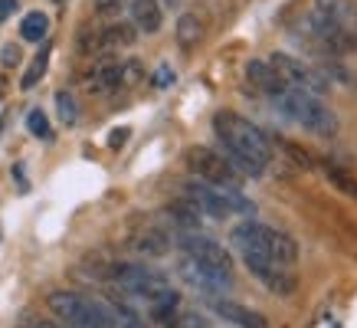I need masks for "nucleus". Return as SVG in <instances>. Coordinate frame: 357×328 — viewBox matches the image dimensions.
<instances>
[{"mask_svg": "<svg viewBox=\"0 0 357 328\" xmlns=\"http://www.w3.org/2000/svg\"><path fill=\"white\" fill-rule=\"evenodd\" d=\"M206 302H210V308H213L223 322H229V325H236V328H269V322H266L262 312H256V308H249V306H239V302L227 299V295H213V299H206Z\"/></svg>", "mask_w": 357, "mask_h": 328, "instance_id": "9b49d317", "label": "nucleus"}, {"mask_svg": "<svg viewBox=\"0 0 357 328\" xmlns=\"http://www.w3.org/2000/svg\"><path fill=\"white\" fill-rule=\"evenodd\" d=\"M135 40H138V27L135 23L115 20L102 27V50H128V46H135Z\"/></svg>", "mask_w": 357, "mask_h": 328, "instance_id": "f3484780", "label": "nucleus"}, {"mask_svg": "<svg viewBox=\"0 0 357 328\" xmlns=\"http://www.w3.org/2000/svg\"><path fill=\"white\" fill-rule=\"evenodd\" d=\"M76 50L82 56H92V53H102V27H82L76 36Z\"/></svg>", "mask_w": 357, "mask_h": 328, "instance_id": "5701e85b", "label": "nucleus"}, {"mask_svg": "<svg viewBox=\"0 0 357 328\" xmlns=\"http://www.w3.org/2000/svg\"><path fill=\"white\" fill-rule=\"evenodd\" d=\"M184 161H187V167H190V174H197L200 181H206V184H213V187H239L243 184V174L229 164L227 154L213 151V148L194 144V148H187Z\"/></svg>", "mask_w": 357, "mask_h": 328, "instance_id": "423d86ee", "label": "nucleus"}, {"mask_svg": "<svg viewBox=\"0 0 357 328\" xmlns=\"http://www.w3.org/2000/svg\"><path fill=\"white\" fill-rule=\"evenodd\" d=\"M13 177H17L20 191H26V171H23V164H17V167H13Z\"/></svg>", "mask_w": 357, "mask_h": 328, "instance_id": "473e14b6", "label": "nucleus"}, {"mask_svg": "<svg viewBox=\"0 0 357 328\" xmlns=\"http://www.w3.org/2000/svg\"><path fill=\"white\" fill-rule=\"evenodd\" d=\"M269 66L279 73L289 86H295V89H305V92H314V96H321V92H328V82L318 69H312L308 63H302V59H295V56H289V53H275V56H269Z\"/></svg>", "mask_w": 357, "mask_h": 328, "instance_id": "9d476101", "label": "nucleus"}, {"mask_svg": "<svg viewBox=\"0 0 357 328\" xmlns=\"http://www.w3.org/2000/svg\"><path fill=\"white\" fill-rule=\"evenodd\" d=\"M121 86V63H102L96 66L86 79V89L96 92V96H105V92H115Z\"/></svg>", "mask_w": 357, "mask_h": 328, "instance_id": "dca6fc26", "label": "nucleus"}, {"mask_svg": "<svg viewBox=\"0 0 357 328\" xmlns=\"http://www.w3.org/2000/svg\"><path fill=\"white\" fill-rule=\"evenodd\" d=\"M46 306L66 328H115V318L102 299L73 292V289H56L46 295Z\"/></svg>", "mask_w": 357, "mask_h": 328, "instance_id": "7ed1b4c3", "label": "nucleus"}, {"mask_svg": "<svg viewBox=\"0 0 357 328\" xmlns=\"http://www.w3.org/2000/svg\"><path fill=\"white\" fill-rule=\"evenodd\" d=\"M229 237H233V246L239 253H262V256H269L282 266H295V260H298V243L289 233H282L269 223H259V220L236 223Z\"/></svg>", "mask_w": 357, "mask_h": 328, "instance_id": "f03ea898", "label": "nucleus"}, {"mask_svg": "<svg viewBox=\"0 0 357 328\" xmlns=\"http://www.w3.org/2000/svg\"><path fill=\"white\" fill-rule=\"evenodd\" d=\"M128 138H131V128H128V125H119V128L109 135V148H121Z\"/></svg>", "mask_w": 357, "mask_h": 328, "instance_id": "7c9ffc66", "label": "nucleus"}, {"mask_svg": "<svg viewBox=\"0 0 357 328\" xmlns=\"http://www.w3.org/2000/svg\"><path fill=\"white\" fill-rule=\"evenodd\" d=\"M0 66L3 69H13V66H20V46L17 43H7L0 50Z\"/></svg>", "mask_w": 357, "mask_h": 328, "instance_id": "cd10ccee", "label": "nucleus"}, {"mask_svg": "<svg viewBox=\"0 0 357 328\" xmlns=\"http://www.w3.org/2000/svg\"><path fill=\"white\" fill-rule=\"evenodd\" d=\"M102 302H105V308H109V315L115 318V328H148L144 315H141L138 308L131 306L121 292H109Z\"/></svg>", "mask_w": 357, "mask_h": 328, "instance_id": "4468645a", "label": "nucleus"}, {"mask_svg": "<svg viewBox=\"0 0 357 328\" xmlns=\"http://www.w3.org/2000/svg\"><path fill=\"white\" fill-rule=\"evenodd\" d=\"M177 276H181L194 292L206 295V299H213V295H227L229 289H233V276L217 273V269H210V266L190 260V256H184V260L177 262Z\"/></svg>", "mask_w": 357, "mask_h": 328, "instance_id": "1a4fd4ad", "label": "nucleus"}, {"mask_svg": "<svg viewBox=\"0 0 357 328\" xmlns=\"http://www.w3.org/2000/svg\"><path fill=\"white\" fill-rule=\"evenodd\" d=\"M200 328H213V325H210V322H206V325H200Z\"/></svg>", "mask_w": 357, "mask_h": 328, "instance_id": "c9c22d12", "label": "nucleus"}, {"mask_svg": "<svg viewBox=\"0 0 357 328\" xmlns=\"http://www.w3.org/2000/svg\"><path fill=\"white\" fill-rule=\"evenodd\" d=\"M314 13H321V17L335 23H344V27H351L357 20V10L351 0H314Z\"/></svg>", "mask_w": 357, "mask_h": 328, "instance_id": "aec40b11", "label": "nucleus"}, {"mask_svg": "<svg viewBox=\"0 0 357 328\" xmlns=\"http://www.w3.org/2000/svg\"><path fill=\"white\" fill-rule=\"evenodd\" d=\"M131 23L138 33H158L164 23V7L158 0H131Z\"/></svg>", "mask_w": 357, "mask_h": 328, "instance_id": "2eb2a0df", "label": "nucleus"}, {"mask_svg": "<svg viewBox=\"0 0 357 328\" xmlns=\"http://www.w3.org/2000/svg\"><path fill=\"white\" fill-rule=\"evenodd\" d=\"M53 3H66V0H53Z\"/></svg>", "mask_w": 357, "mask_h": 328, "instance_id": "e433bc0d", "label": "nucleus"}, {"mask_svg": "<svg viewBox=\"0 0 357 328\" xmlns=\"http://www.w3.org/2000/svg\"><path fill=\"white\" fill-rule=\"evenodd\" d=\"M243 256V262H246V269L256 279H259L269 292L275 295H295V285H298V279H295L292 273V266H282V262L269 260V256H262V253H239Z\"/></svg>", "mask_w": 357, "mask_h": 328, "instance_id": "6e6552de", "label": "nucleus"}, {"mask_svg": "<svg viewBox=\"0 0 357 328\" xmlns=\"http://www.w3.org/2000/svg\"><path fill=\"white\" fill-rule=\"evenodd\" d=\"M26 128H30L33 138H40V142H50L53 138V128H50V119H46L43 109H30L26 115Z\"/></svg>", "mask_w": 357, "mask_h": 328, "instance_id": "393cba45", "label": "nucleus"}, {"mask_svg": "<svg viewBox=\"0 0 357 328\" xmlns=\"http://www.w3.org/2000/svg\"><path fill=\"white\" fill-rule=\"evenodd\" d=\"M46 33H50V17H46L43 10H33L23 17L20 23V36L26 40V43H40Z\"/></svg>", "mask_w": 357, "mask_h": 328, "instance_id": "4be33fe9", "label": "nucleus"}, {"mask_svg": "<svg viewBox=\"0 0 357 328\" xmlns=\"http://www.w3.org/2000/svg\"><path fill=\"white\" fill-rule=\"evenodd\" d=\"M13 10H17V0H0V23L13 17Z\"/></svg>", "mask_w": 357, "mask_h": 328, "instance_id": "2f4dec72", "label": "nucleus"}, {"mask_svg": "<svg viewBox=\"0 0 357 328\" xmlns=\"http://www.w3.org/2000/svg\"><path fill=\"white\" fill-rule=\"evenodd\" d=\"M174 36H177V46H181L184 53L197 50V43L204 40V23H200V17H197V13H181V20L174 27Z\"/></svg>", "mask_w": 357, "mask_h": 328, "instance_id": "a211bd4d", "label": "nucleus"}, {"mask_svg": "<svg viewBox=\"0 0 357 328\" xmlns=\"http://www.w3.org/2000/svg\"><path fill=\"white\" fill-rule=\"evenodd\" d=\"M246 79H249V86L259 89L262 96H269V98L282 96V92L289 89V82H285V79L272 69L269 59H249V63H246Z\"/></svg>", "mask_w": 357, "mask_h": 328, "instance_id": "f8f14e48", "label": "nucleus"}, {"mask_svg": "<svg viewBox=\"0 0 357 328\" xmlns=\"http://www.w3.org/2000/svg\"><path fill=\"white\" fill-rule=\"evenodd\" d=\"M174 246L184 253V256H190V260L204 262V266H210V269H217V273L233 276V256H229L217 240L204 237L200 230H177Z\"/></svg>", "mask_w": 357, "mask_h": 328, "instance_id": "0eeeda50", "label": "nucleus"}, {"mask_svg": "<svg viewBox=\"0 0 357 328\" xmlns=\"http://www.w3.org/2000/svg\"><path fill=\"white\" fill-rule=\"evenodd\" d=\"M56 112H59V121H63L66 128H73L79 121V105L76 98H73V92H56Z\"/></svg>", "mask_w": 357, "mask_h": 328, "instance_id": "b1692460", "label": "nucleus"}, {"mask_svg": "<svg viewBox=\"0 0 357 328\" xmlns=\"http://www.w3.org/2000/svg\"><path fill=\"white\" fill-rule=\"evenodd\" d=\"M141 76H144V66L138 59H131V63H121V86H138Z\"/></svg>", "mask_w": 357, "mask_h": 328, "instance_id": "bb28decb", "label": "nucleus"}, {"mask_svg": "<svg viewBox=\"0 0 357 328\" xmlns=\"http://www.w3.org/2000/svg\"><path fill=\"white\" fill-rule=\"evenodd\" d=\"M275 105L282 109V115H289L295 125H302V128L314 131V135H337V115L328 109L321 98L314 96V92H305V89H295L289 86L282 96L272 98Z\"/></svg>", "mask_w": 357, "mask_h": 328, "instance_id": "20e7f679", "label": "nucleus"}, {"mask_svg": "<svg viewBox=\"0 0 357 328\" xmlns=\"http://www.w3.org/2000/svg\"><path fill=\"white\" fill-rule=\"evenodd\" d=\"M154 86H158V89L174 86V69H171V66H158V73H154Z\"/></svg>", "mask_w": 357, "mask_h": 328, "instance_id": "c756f323", "label": "nucleus"}, {"mask_svg": "<svg viewBox=\"0 0 357 328\" xmlns=\"http://www.w3.org/2000/svg\"><path fill=\"white\" fill-rule=\"evenodd\" d=\"M96 13L98 17H119L121 0H96Z\"/></svg>", "mask_w": 357, "mask_h": 328, "instance_id": "c85d7f7f", "label": "nucleus"}, {"mask_svg": "<svg viewBox=\"0 0 357 328\" xmlns=\"http://www.w3.org/2000/svg\"><path fill=\"white\" fill-rule=\"evenodd\" d=\"M3 96H7V79L0 76V98H3Z\"/></svg>", "mask_w": 357, "mask_h": 328, "instance_id": "72a5a7b5", "label": "nucleus"}, {"mask_svg": "<svg viewBox=\"0 0 357 328\" xmlns=\"http://www.w3.org/2000/svg\"><path fill=\"white\" fill-rule=\"evenodd\" d=\"M164 3H167V7H177V3H181V0H164Z\"/></svg>", "mask_w": 357, "mask_h": 328, "instance_id": "f704fd0d", "label": "nucleus"}, {"mask_svg": "<svg viewBox=\"0 0 357 328\" xmlns=\"http://www.w3.org/2000/svg\"><path fill=\"white\" fill-rule=\"evenodd\" d=\"M174 246V237L167 230H138L128 237V250L135 256H144V260H154V256H164V253Z\"/></svg>", "mask_w": 357, "mask_h": 328, "instance_id": "ddd939ff", "label": "nucleus"}, {"mask_svg": "<svg viewBox=\"0 0 357 328\" xmlns=\"http://www.w3.org/2000/svg\"><path fill=\"white\" fill-rule=\"evenodd\" d=\"M213 131H217L220 144L227 151L229 164L236 167L239 174L246 177H262L266 167L272 161V144L262 135L259 125H252L249 119H243L239 112H217L213 115Z\"/></svg>", "mask_w": 357, "mask_h": 328, "instance_id": "f257e3e1", "label": "nucleus"}, {"mask_svg": "<svg viewBox=\"0 0 357 328\" xmlns=\"http://www.w3.org/2000/svg\"><path fill=\"white\" fill-rule=\"evenodd\" d=\"M184 197L194 200V207L204 214V217L213 220H227L229 214H252V200L239 194V187H213L200 181V184H187Z\"/></svg>", "mask_w": 357, "mask_h": 328, "instance_id": "39448f33", "label": "nucleus"}, {"mask_svg": "<svg viewBox=\"0 0 357 328\" xmlns=\"http://www.w3.org/2000/svg\"><path fill=\"white\" fill-rule=\"evenodd\" d=\"M167 220H171L177 230H200V220H204V214L194 207V200H174V204H167Z\"/></svg>", "mask_w": 357, "mask_h": 328, "instance_id": "6ab92c4d", "label": "nucleus"}, {"mask_svg": "<svg viewBox=\"0 0 357 328\" xmlns=\"http://www.w3.org/2000/svg\"><path fill=\"white\" fill-rule=\"evenodd\" d=\"M50 50H53V46H50V43H43V46H40V53L33 56V63L26 66V76L20 79V89H26V92H30V89H36V86H40V82H43L46 69H50Z\"/></svg>", "mask_w": 357, "mask_h": 328, "instance_id": "412c9836", "label": "nucleus"}, {"mask_svg": "<svg viewBox=\"0 0 357 328\" xmlns=\"http://www.w3.org/2000/svg\"><path fill=\"white\" fill-rule=\"evenodd\" d=\"M325 171H328V181H331V184L341 187L347 197H354V200H357V181H354V177L347 174V171H341L337 164H325Z\"/></svg>", "mask_w": 357, "mask_h": 328, "instance_id": "a878e982", "label": "nucleus"}]
</instances>
